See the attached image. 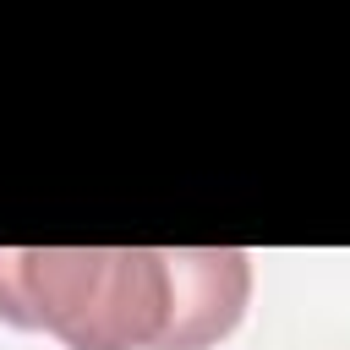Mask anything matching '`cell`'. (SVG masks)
<instances>
[{"label":"cell","instance_id":"6da1fadb","mask_svg":"<svg viewBox=\"0 0 350 350\" xmlns=\"http://www.w3.org/2000/svg\"><path fill=\"white\" fill-rule=\"evenodd\" d=\"M180 252L170 246H22L0 252V317L66 350H175Z\"/></svg>","mask_w":350,"mask_h":350}]
</instances>
